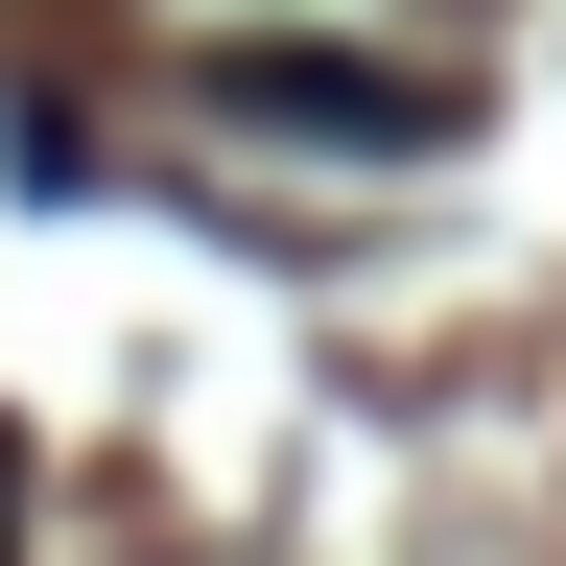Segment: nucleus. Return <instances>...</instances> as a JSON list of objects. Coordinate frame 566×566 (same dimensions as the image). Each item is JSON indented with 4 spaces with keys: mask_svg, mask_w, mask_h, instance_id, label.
Instances as JSON below:
<instances>
[{
    "mask_svg": "<svg viewBox=\"0 0 566 566\" xmlns=\"http://www.w3.org/2000/svg\"><path fill=\"white\" fill-rule=\"evenodd\" d=\"M166 95L237 118V142H331V166H449L472 142V71H424V48H283V24L166 48Z\"/></svg>",
    "mask_w": 566,
    "mask_h": 566,
    "instance_id": "nucleus-1",
    "label": "nucleus"
}]
</instances>
